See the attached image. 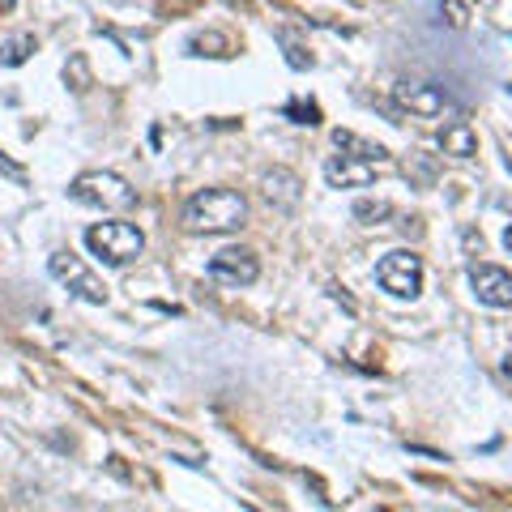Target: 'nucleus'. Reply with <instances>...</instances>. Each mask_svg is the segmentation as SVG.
<instances>
[{"label":"nucleus","instance_id":"9d476101","mask_svg":"<svg viewBox=\"0 0 512 512\" xmlns=\"http://www.w3.org/2000/svg\"><path fill=\"white\" fill-rule=\"evenodd\" d=\"M265 197L269 205H278V210H295L299 197H303V184H299V175L295 171H269L265 175Z\"/></svg>","mask_w":512,"mask_h":512},{"label":"nucleus","instance_id":"423d86ee","mask_svg":"<svg viewBox=\"0 0 512 512\" xmlns=\"http://www.w3.org/2000/svg\"><path fill=\"white\" fill-rule=\"evenodd\" d=\"M47 269H52V278H56L60 286H69L77 299H86V303H107V286L90 274V265L82 261V256L56 252L52 261H47Z\"/></svg>","mask_w":512,"mask_h":512},{"label":"nucleus","instance_id":"f8f14e48","mask_svg":"<svg viewBox=\"0 0 512 512\" xmlns=\"http://www.w3.org/2000/svg\"><path fill=\"white\" fill-rule=\"evenodd\" d=\"M333 146L338 150H346V154H359V158H367V163H380V167H389V154H384V146H372V141H363V137H355V133H333Z\"/></svg>","mask_w":512,"mask_h":512},{"label":"nucleus","instance_id":"f03ea898","mask_svg":"<svg viewBox=\"0 0 512 512\" xmlns=\"http://www.w3.org/2000/svg\"><path fill=\"white\" fill-rule=\"evenodd\" d=\"M73 201L90 205V210H133L137 205V192L133 184L116 171H86L73 180Z\"/></svg>","mask_w":512,"mask_h":512},{"label":"nucleus","instance_id":"0eeeda50","mask_svg":"<svg viewBox=\"0 0 512 512\" xmlns=\"http://www.w3.org/2000/svg\"><path fill=\"white\" fill-rule=\"evenodd\" d=\"M210 278L222 286H252L261 278V265H256V252L248 248H222L210 256Z\"/></svg>","mask_w":512,"mask_h":512},{"label":"nucleus","instance_id":"6e6552de","mask_svg":"<svg viewBox=\"0 0 512 512\" xmlns=\"http://www.w3.org/2000/svg\"><path fill=\"white\" fill-rule=\"evenodd\" d=\"M470 291L487 308H512V274L500 265H470Z\"/></svg>","mask_w":512,"mask_h":512},{"label":"nucleus","instance_id":"f257e3e1","mask_svg":"<svg viewBox=\"0 0 512 512\" xmlns=\"http://www.w3.org/2000/svg\"><path fill=\"white\" fill-rule=\"evenodd\" d=\"M248 222V201L235 188H205L184 205V227L197 235L239 231Z\"/></svg>","mask_w":512,"mask_h":512},{"label":"nucleus","instance_id":"9b49d317","mask_svg":"<svg viewBox=\"0 0 512 512\" xmlns=\"http://www.w3.org/2000/svg\"><path fill=\"white\" fill-rule=\"evenodd\" d=\"M440 150L453 154V158H474L478 154V137H474L470 120H448L440 128Z\"/></svg>","mask_w":512,"mask_h":512},{"label":"nucleus","instance_id":"7ed1b4c3","mask_svg":"<svg viewBox=\"0 0 512 512\" xmlns=\"http://www.w3.org/2000/svg\"><path fill=\"white\" fill-rule=\"evenodd\" d=\"M86 248L99 256L103 265H128L146 252V235H141L133 222H99V227L86 231Z\"/></svg>","mask_w":512,"mask_h":512},{"label":"nucleus","instance_id":"1a4fd4ad","mask_svg":"<svg viewBox=\"0 0 512 512\" xmlns=\"http://www.w3.org/2000/svg\"><path fill=\"white\" fill-rule=\"evenodd\" d=\"M376 171H384V167L367 163L359 154H333L325 163V180H329V188H367L376 180Z\"/></svg>","mask_w":512,"mask_h":512},{"label":"nucleus","instance_id":"2eb2a0df","mask_svg":"<svg viewBox=\"0 0 512 512\" xmlns=\"http://www.w3.org/2000/svg\"><path fill=\"white\" fill-rule=\"evenodd\" d=\"M286 116H299L295 124H316L320 120V111L308 103V107H303V103H291V107H286Z\"/></svg>","mask_w":512,"mask_h":512},{"label":"nucleus","instance_id":"20e7f679","mask_svg":"<svg viewBox=\"0 0 512 512\" xmlns=\"http://www.w3.org/2000/svg\"><path fill=\"white\" fill-rule=\"evenodd\" d=\"M393 103L402 111H410V116H419V120H436V116L457 111L453 94H448L440 82H423V77H402V82L393 86Z\"/></svg>","mask_w":512,"mask_h":512},{"label":"nucleus","instance_id":"39448f33","mask_svg":"<svg viewBox=\"0 0 512 512\" xmlns=\"http://www.w3.org/2000/svg\"><path fill=\"white\" fill-rule=\"evenodd\" d=\"M376 282H380V291H389L393 299H419V291H423V261L414 252L397 248L389 256H380Z\"/></svg>","mask_w":512,"mask_h":512},{"label":"nucleus","instance_id":"dca6fc26","mask_svg":"<svg viewBox=\"0 0 512 512\" xmlns=\"http://www.w3.org/2000/svg\"><path fill=\"white\" fill-rule=\"evenodd\" d=\"M504 376H508V380H512V355H508V359H504Z\"/></svg>","mask_w":512,"mask_h":512},{"label":"nucleus","instance_id":"f3484780","mask_svg":"<svg viewBox=\"0 0 512 512\" xmlns=\"http://www.w3.org/2000/svg\"><path fill=\"white\" fill-rule=\"evenodd\" d=\"M504 248H508V252H512V227H508V231H504Z\"/></svg>","mask_w":512,"mask_h":512},{"label":"nucleus","instance_id":"4468645a","mask_svg":"<svg viewBox=\"0 0 512 512\" xmlns=\"http://www.w3.org/2000/svg\"><path fill=\"white\" fill-rule=\"evenodd\" d=\"M389 214H393L389 201H359L355 205V218H363V222H380V218H389Z\"/></svg>","mask_w":512,"mask_h":512},{"label":"nucleus","instance_id":"ddd939ff","mask_svg":"<svg viewBox=\"0 0 512 512\" xmlns=\"http://www.w3.org/2000/svg\"><path fill=\"white\" fill-rule=\"evenodd\" d=\"M35 52V35H13V39H0V64H9V69H18L26 64V56Z\"/></svg>","mask_w":512,"mask_h":512}]
</instances>
